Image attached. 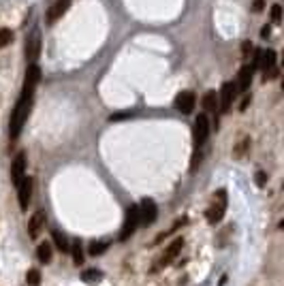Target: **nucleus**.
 <instances>
[{
    "label": "nucleus",
    "mask_w": 284,
    "mask_h": 286,
    "mask_svg": "<svg viewBox=\"0 0 284 286\" xmlns=\"http://www.w3.org/2000/svg\"><path fill=\"white\" fill-rule=\"evenodd\" d=\"M32 98H34V92H24L22 90V96L17 98L15 107L11 111V120H9V137L11 141H15L20 135H22V128L30 116V109H32Z\"/></svg>",
    "instance_id": "nucleus-1"
},
{
    "label": "nucleus",
    "mask_w": 284,
    "mask_h": 286,
    "mask_svg": "<svg viewBox=\"0 0 284 286\" xmlns=\"http://www.w3.org/2000/svg\"><path fill=\"white\" fill-rule=\"evenodd\" d=\"M209 131H211V126H209L207 113H199V116L194 118V126H192V141H194L197 150L205 146V141L209 137Z\"/></svg>",
    "instance_id": "nucleus-2"
},
{
    "label": "nucleus",
    "mask_w": 284,
    "mask_h": 286,
    "mask_svg": "<svg viewBox=\"0 0 284 286\" xmlns=\"http://www.w3.org/2000/svg\"><path fill=\"white\" fill-rule=\"evenodd\" d=\"M226 211V190H218L214 196V203H211L205 211V218L209 224H218Z\"/></svg>",
    "instance_id": "nucleus-3"
},
{
    "label": "nucleus",
    "mask_w": 284,
    "mask_h": 286,
    "mask_svg": "<svg viewBox=\"0 0 284 286\" xmlns=\"http://www.w3.org/2000/svg\"><path fill=\"white\" fill-rule=\"evenodd\" d=\"M139 226V205H131L126 209V216H124V224H122V231H120V241L131 239Z\"/></svg>",
    "instance_id": "nucleus-4"
},
{
    "label": "nucleus",
    "mask_w": 284,
    "mask_h": 286,
    "mask_svg": "<svg viewBox=\"0 0 284 286\" xmlns=\"http://www.w3.org/2000/svg\"><path fill=\"white\" fill-rule=\"evenodd\" d=\"M237 96V85L233 81H224L222 88H220V94H218V107L222 113H229L231 111V105Z\"/></svg>",
    "instance_id": "nucleus-5"
},
{
    "label": "nucleus",
    "mask_w": 284,
    "mask_h": 286,
    "mask_svg": "<svg viewBox=\"0 0 284 286\" xmlns=\"http://www.w3.org/2000/svg\"><path fill=\"white\" fill-rule=\"evenodd\" d=\"M158 218V207L152 199H144V201L139 203V224L144 226H150L154 224V220Z\"/></svg>",
    "instance_id": "nucleus-6"
},
{
    "label": "nucleus",
    "mask_w": 284,
    "mask_h": 286,
    "mask_svg": "<svg viewBox=\"0 0 284 286\" xmlns=\"http://www.w3.org/2000/svg\"><path fill=\"white\" fill-rule=\"evenodd\" d=\"M194 105H197V96H194V92H190V90L180 92V94L175 96V101H173V107H175L180 113H184V116H190V113L194 111Z\"/></svg>",
    "instance_id": "nucleus-7"
},
{
    "label": "nucleus",
    "mask_w": 284,
    "mask_h": 286,
    "mask_svg": "<svg viewBox=\"0 0 284 286\" xmlns=\"http://www.w3.org/2000/svg\"><path fill=\"white\" fill-rule=\"evenodd\" d=\"M32 177L30 175H24V180L15 186L17 188V199H20V207L22 209H28V203H30V199H32Z\"/></svg>",
    "instance_id": "nucleus-8"
},
{
    "label": "nucleus",
    "mask_w": 284,
    "mask_h": 286,
    "mask_svg": "<svg viewBox=\"0 0 284 286\" xmlns=\"http://www.w3.org/2000/svg\"><path fill=\"white\" fill-rule=\"evenodd\" d=\"M39 53H41V32L34 30L26 41V60L30 64H34V60L39 58Z\"/></svg>",
    "instance_id": "nucleus-9"
},
{
    "label": "nucleus",
    "mask_w": 284,
    "mask_h": 286,
    "mask_svg": "<svg viewBox=\"0 0 284 286\" xmlns=\"http://www.w3.org/2000/svg\"><path fill=\"white\" fill-rule=\"evenodd\" d=\"M24 175H26V154L20 152L15 156V160H13V167H11V182L17 186L24 180Z\"/></svg>",
    "instance_id": "nucleus-10"
},
{
    "label": "nucleus",
    "mask_w": 284,
    "mask_h": 286,
    "mask_svg": "<svg viewBox=\"0 0 284 286\" xmlns=\"http://www.w3.org/2000/svg\"><path fill=\"white\" fill-rule=\"evenodd\" d=\"M41 81V66L39 64H30L26 70V79H24V92H34L37 83Z\"/></svg>",
    "instance_id": "nucleus-11"
},
{
    "label": "nucleus",
    "mask_w": 284,
    "mask_h": 286,
    "mask_svg": "<svg viewBox=\"0 0 284 286\" xmlns=\"http://www.w3.org/2000/svg\"><path fill=\"white\" fill-rule=\"evenodd\" d=\"M45 222H47L45 213L43 211H34V216L30 218V222H28V235H30L32 239H37L41 235V231L45 228Z\"/></svg>",
    "instance_id": "nucleus-12"
},
{
    "label": "nucleus",
    "mask_w": 284,
    "mask_h": 286,
    "mask_svg": "<svg viewBox=\"0 0 284 286\" xmlns=\"http://www.w3.org/2000/svg\"><path fill=\"white\" fill-rule=\"evenodd\" d=\"M182 246H184V239L182 237H177L171 246H169L167 250H165V254L161 256V261H158V267H167V265H171V261L175 259V256L180 254V250H182Z\"/></svg>",
    "instance_id": "nucleus-13"
},
{
    "label": "nucleus",
    "mask_w": 284,
    "mask_h": 286,
    "mask_svg": "<svg viewBox=\"0 0 284 286\" xmlns=\"http://www.w3.org/2000/svg\"><path fill=\"white\" fill-rule=\"evenodd\" d=\"M252 73H254V68L250 66V64H246V66H241L239 68V77H237V94L239 92H246L248 88H250V83H252Z\"/></svg>",
    "instance_id": "nucleus-14"
},
{
    "label": "nucleus",
    "mask_w": 284,
    "mask_h": 286,
    "mask_svg": "<svg viewBox=\"0 0 284 286\" xmlns=\"http://www.w3.org/2000/svg\"><path fill=\"white\" fill-rule=\"evenodd\" d=\"M68 5H70V0H56V5L49 9V13H47V22L49 24H54V22H58L64 13H66V9H68Z\"/></svg>",
    "instance_id": "nucleus-15"
},
{
    "label": "nucleus",
    "mask_w": 284,
    "mask_h": 286,
    "mask_svg": "<svg viewBox=\"0 0 284 286\" xmlns=\"http://www.w3.org/2000/svg\"><path fill=\"white\" fill-rule=\"evenodd\" d=\"M259 68L263 70V75L269 73V70L278 68V66H276V51H274V49H263V58H261Z\"/></svg>",
    "instance_id": "nucleus-16"
},
{
    "label": "nucleus",
    "mask_w": 284,
    "mask_h": 286,
    "mask_svg": "<svg viewBox=\"0 0 284 286\" xmlns=\"http://www.w3.org/2000/svg\"><path fill=\"white\" fill-rule=\"evenodd\" d=\"M203 109H205V113H216V109H218V94L214 92V90H209V92H205V96H203Z\"/></svg>",
    "instance_id": "nucleus-17"
},
{
    "label": "nucleus",
    "mask_w": 284,
    "mask_h": 286,
    "mask_svg": "<svg viewBox=\"0 0 284 286\" xmlns=\"http://www.w3.org/2000/svg\"><path fill=\"white\" fill-rule=\"evenodd\" d=\"M51 239H54V246L58 248L60 252H64V254H66V252H70V244H68V239H66L60 231H54V233H51Z\"/></svg>",
    "instance_id": "nucleus-18"
},
{
    "label": "nucleus",
    "mask_w": 284,
    "mask_h": 286,
    "mask_svg": "<svg viewBox=\"0 0 284 286\" xmlns=\"http://www.w3.org/2000/svg\"><path fill=\"white\" fill-rule=\"evenodd\" d=\"M37 256L41 263H49L51 261V244H47V241H43V244H39L37 248Z\"/></svg>",
    "instance_id": "nucleus-19"
},
{
    "label": "nucleus",
    "mask_w": 284,
    "mask_h": 286,
    "mask_svg": "<svg viewBox=\"0 0 284 286\" xmlns=\"http://www.w3.org/2000/svg\"><path fill=\"white\" fill-rule=\"evenodd\" d=\"M101 278H103L101 269H86L81 274V280H86V282H96V280H101Z\"/></svg>",
    "instance_id": "nucleus-20"
},
{
    "label": "nucleus",
    "mask_w": 284,
    "mask_h": 286,
    "mask_svg": "<svg viewBox=\"0 0 284 286\" xmlns=\"http://www.w3.org/2000/svg\"><path fill=\"white\" fill-rule=\"evenodd\" d=\"M70 252H73V261H75V265L79 267V265L83 263V250H81V244H79V241H75V244L70 246Z\"/></svg>",
    "instance_id": "nucleus-21"
},
{
    "label": "nucleus",
    "mask_w": 284,
    "mask_h": 286,
    "mask_svg": "<svg viewBox=\"0 0 284 286\" xmlns=\"http://www.w3.org/2000/svg\"><path fill=\"white\" fill-rule=\"evenodd\" d=\"M26 282H28V286H39L41 284V271L39 269H30L26 274Z\"/></svg>",
    "instance_id": "nucleus-22"
},
{
    "label": "nucleus",
    "mask_w": 284,
    "mask_h": 286,
    "mask_svg": "<svg viewBox=\"0 0 284 286\" xmlns=\"http://www.w3.org/2000/svg\"><path fill=\"white\" fill-rule=\"evenodd\" d=\"M107 248H109L107 241H94V244H90V254L92 256H98V254H103Z\"/></svg>",
    "instance_id": "nucleus-23"
},
{
    "label": "nucleus",
    "mask_w": 284,
    "mask_h": 286,
    "mask_svg": "<svg viewBox=\"0 0 284 286\" xmlns=\"http://www.w3.org/2000/svg\"><path fill=\"white\" fill-rule=\"evenodd\" d=\"M9 43H13V32L7 28H0V47H7Z\"/></svg>",
    "instance_id": "nucleus-24"
},
{
    "label": "nucleus",
    "mask_w": 284,
    "mask_h": 286,
    "mask_svg": "<svg viewBox=\"0 0 284 286\" xmlns=\"http://www.w3.org/2000/svg\"><path fill=\"white\" fill-rule=\"evenodd\" d=\"M272 22L274 24H280L282 22V7L280 5H274L272 7Z\"/></svg>",
    "instance_id": "nucleus-25"
},
{
    "label": "nucleus",
    "mask_w": 284,
    "mask_h": 286,
    "mask_svg": "<svg viewBox=\"0 0 284 286\" xmlns=\"http://www.w3.org/2000/svg\"><path fill=\"white\" fill-rule=\"evenodd\" d=\"M261 58H263V49H261V47H259V49H254V56H252V64H250L254 70L259 68V64H261Z\"/></svg>",
    "instance_id": "nucleus-26"
},
{
    "label": "nucleus",
    "mask_w": 284,
    "mask_h": 286,
    "mask_svg": "<svg viewBox=\"0 0 284 286\" xmlns=\"http://www.w3.org/2000/svg\"><path fill=\"white\" fill-rule=\"evenodd\" d=\"M250 51H252V45H250V41H244L241 43V56H244V60L250 56Z\"/></svg>",
    "instance_id": "nucleus-27"
},
{
    "label": "nucleus",
    "mask_w": 284,
    "mask_h": 286,
    "mask_svg": "<svg viewBox=\"0 0 284 286\" xmlns=\"http://www.w3.org/2000/svg\"><path fill=\"white\" fill-rule=\"evenodd\" d=\"M265 9V0H252V11L254 13H261Z\"/></svg>",
    "instance_id": "nucleus-28"
},
{
    "label": "nucleus",
    "mask_w": 284,
    "mask_h": 286,
    "mask_svg": "<svg viewBox=\"0 0 284 286\" xmlns=\"http://www.w3.org/2000/svg\"><path fill=\"white\" fill-rule=\"evenodd\" d=\"M265 182H267V175L263 173V171H259V173H257V184H259L261 188H263V186H265Z\"/></svg>",
    "instance_id": "nucleus-29"
},
{
    "label": "nucleus",
    "mask_w": 284,
    "mask_h": 286,
    "mask_svg": "<svg viewBox=\"0 0 284 286\" xmlns=\"http://www.w3.org/2000/svg\"><path fill=\"white\" fill-rule=\"evenodd\" d=\"M248 103H250V96H246L244 101H241V105H239V111H246V107H248Z\"/></svg>",
    "instance_id": "nucleus-30"
},
{
    "label": "nucleus",
    "mask_w": 284,
    "mask_h": 286,
    "mask_svg": "<svg viewBox=\"0 0 284 286\" xmlns=\"http://www.w3.org/2000/svg\"><path fill=\"white\" fill-rule=\"evenodd\" d=\"M269 34H272V28H269V26H265L263 30H261V37H263V39H267Z\"/></svg>",
    "instance_id": "nucleus-31"
}]
</instances>
